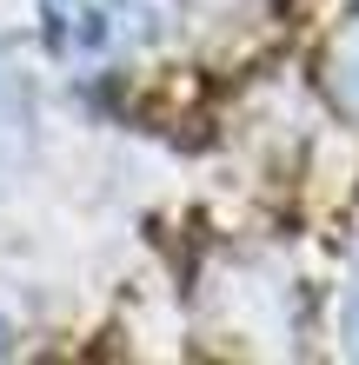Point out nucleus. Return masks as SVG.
I'll list each match as a JSON object with an SVG mask.
<instances>
[{"label": "nucleus", "mask_w": 359, "mask_h": 365, "mask_svg": "<svg viewBox=\"0 0 359 365\" xmlns=\"http://www.w3.org/2000/svg\"><path fill=\"white\" fill-rule=\"evenodd\" d=\"M140 27L126 0H47V47L60 60H107Z\"/></svg>", "instance_id": "obj_1"}, {"label": "nucleus", "mask_w": 359, "mask_h": 365, "mask_svg": "<svg viewBox=\"0 0 359 365\" xmlns=\"http://www.w3.org/2000/svg\"><path fill=\"white\" fill-rule=\"evenodd\" d=\"M27 160V93H20V73L0 60V166Z\"/></svg>", "instance_id": "obj_2"}, {"label": "nucleus", "mask_w": 359, "mask_h": 365, "mask_svg": "<svg viewBox=\"0 0 359 365\" xmlns=\"http://www.w3.org/2000/svg\"><path fill=\"white\" fill-rule=\"evenodd\" d=\"M326 80H333V93H340L346 113H359V20L333 40V60H326Z\"/></svg>", "instance_id": "obj_3"}, {"label": "nucleus", "mask_w": 359, "mask_h": 365, "mask_svg": "<svg viewBox=\"0 0 359 365\" xmlns=\"http://www.w3.org/2000/svg\"><path fill=\"white\" fill-rule=\"evenodd\" d=\"M346 346L359 352V272H353V286H346Z\"/></svg>", "instance_id": "obj_4"}]
</instances>
